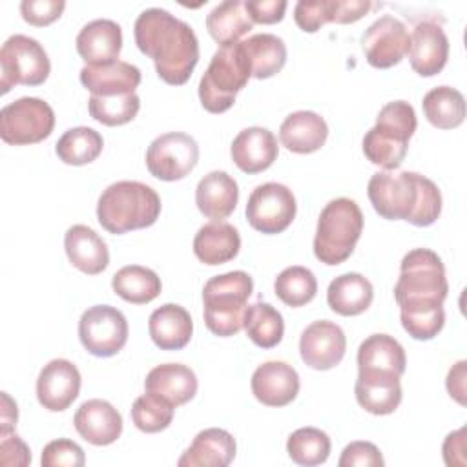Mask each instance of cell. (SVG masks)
I'll return each instance as SVG.
<instances>
[{
    "label": "cell",
    "instance_id": "cell-1",
    "mask_svg": "<svg viewBox=\"0 0 467 467\" xmlns=\"http://www.w3.org/2000/svg\"><path fill=\"white\" fill-rule=\"evenodd\" d=\"M135 44L155 62L159 78L181 86L199 62V40L190 24L161 7L144 9L133 26Z\"/></svg>",
    "mask_w": 467,
    "mask_h": 467
},
{
    "label": "cell",
    "instance_id": "cell-2",
    "mask_svg": "<svg viewBox=\"0 0 467 467\" xmlns=\"http://www.w3.org/2000/svg\"><path fill=\"white\" fill-rule=\"evenodd\" d=\"M367 195L372 208L389 221L431 226L441 213L438 186L416 171H378L367 184Z\"/></svg>",
    "mask_w": 467,
    "mask_h": 467
},
{
    "label": "cell",
    "instance_id": "cell-3",
    "mask_svg": "<svg viewBox=\"0 0 467 467\" xmlns=\"http://www.w3.org/2000/svg\"><path fill=\"white\" fill-rule=\"evenodd\" d=\"M159 215V193L139 181H117L109 184L97 202V219L100 226L115 235L148 228Z\"/></svg>",
    "mask_w": 467,
    "mask_h": 467
},
{
    "label": "cell",
    "instance_id": "cell-4",
    "mask_svg": "<svg viewBox=\"0 0 467 467\" xmlns=\"http://www.w3.org/2000/svg\"><path fill=\"white\" fill-rule=\"evenodd\" d=\"M449 285L440 255L429 248H414L401 259L394 299L400 310L443 306Z\"/></svg>",
    "mask_w": 467,
    "mask_h": 467
},
{
    "label": "cell",
    "instance_id": "cell-5",
    "mask_svg": "<svg viewBox=\"0 0 467 467\" xmlns=\"http://www.w3.org/2000/svg\"><path fill=\"white\" fill-rule=\"evenodd\" d=\"M252 292L254 281L243 270L208 279L202 288V316L208 330L219 337H230L241 332Z\"/></svg>",
    "mask_w": 467,
    "mask_h": 467
},
{
    "label": "cell",
    "instance_id": "cell-6",
    "mask_svg": "<svg viewBox=\"0 0 467 467\" xmlns=\"http://www.w3.org/2000/svg\"><path fill=\"white\" fill-rule=\"evenodd\" d=\"M363 232V213L356 201L348 197L332 199L319 213L314 254L328 265H339L350 257Z\"/></svg>",
    "mask_w": 467,
    "mask_h": 467
},
{
    "label": "cell",
    "instance_id": "cell-7",
    "mask_svg": "<svg viewBox=\"0 0 467 467\" xmlns=\"http://www.w3.org/2000/svg\"><path fill=\"white\" fill-rule=\"evenodd\" d=\"M252 77L243 42L219 47L199 82V99L206 111L223 113L235 102V95Z\"/></svg>",
    "mask_w": 467,
    "mask_h": 467
},
{
    "label": "cell",
    "instance_id": "cell-8",
    "mask_svg": "<svg viewBox=\"0 0 467 467\" xmlns=\"http://www.w3.org/2000/svg\"><path fill=\"white\" fill-rule=\"evenodd\" d=\"M0 67L2 93H7L16 84H44L49 77L51 62L38 40L27 35H13L2 44Z\"/></svg>",
    "mask_w": 467,
    "mask_h": 467
},
{
    "label": "cell",
    "instance_id": "cell-9",
    "mask_svg": "<svg viewBox=\"0 0 467 467\" xmlns=\"http://www.w3.org/2000/svg\"><path fill=\"white\" fill-rule=\"evenodd\" d=\"M55 128L53 108L36 97H22L0 109V137L13 146L36 144Z\"/></svg>",
    "mask_w": 467,
    "mask_h": 467
},
{
    "label": "cell",
    "instance_id": "cell-10",
    "mask_svg": "<svg viewBox=\"0 0 467 467\" xmlns=\"http://www.w3.org/2000/svg\"><path fill=\"white\" fill-rule=\"evenodd\" d=\"M78 337L89 354L111 358L119 354L128 341V321L119 308L95 305L80 316Z\"/></svg>",
    "mask_w": 467,
    "mask_h": 467
},
{
    "label": "cell",
    "instance_id": "cell-11",
    "mask_svg": "<svg viewBox=\"0 0 467 467\" xmlns=\"http://www.w3.org/2000/svg\"><path fill=\"white\" fill-rule=\"evenodd\" d=\"M199 161V146L193 137L182 131L162 133L146 150V168L161 181L184 179Z\"/></svg>",
    "mask_w": 467,
    "mask_h": 467
},
{
    "label": "cell",
    "instance_id": "cell-12",
    "mask_svg": "<svg viewBox=\"0 0 467 467\" xmlns=\"http://www.w3.org/2000/svg\"><path fill=\"white\" fill-rule=\"evenodd\" d=\"M296 197L292 190L279 182L259 184L248 197L246 219L261 234L285 232L296 217Z\"/></svg>",
    "mask_w": 467,
    "mask_h": 467
},
{
    "label": "cell",
    "instance_id": "cell-13",
    "mask_svg": "<svg viewBox=\"0 0 467 467\" xmlns=\"http://www.w3.org/2000/svg\"><path fill=\"white\" fill-rule=\"evenodd\" d=\"M410 47L407 26L392 16L383 15L374 20L361 35V49L372 67L387 69L403 60Z\"/></svg>",
    "mask_w": 467,
    "mask_h": 467
},
{
    "label": "cell",
    "instance_id": "cell-14",
    "mask_svg": "<svg viewBox=\"0 0 467 467\" xmlns=\"http://www.w3.org/2000/svg\"><path fill=\"white\" fill-rule=\"evenodd\" d=\"M347 350V337L339 325L319 319L310 323L299 337V354L305 365L314 370H328L341 363Z\"/></svg>",
    "mask_w": 467,
    "mask_h": 467
},
{
    "label": "cell",
    "instance_id": "cell-15",
    "mask_svg": "<svg viewBox=\"0 0 467 467\" xmlns=\"http://www.w3.org/2000/svg\"><path fill=\"white\" fill-rule=\"evenodd\" d=\"M80 383V372L69 359H51L36 378L38 403L51 412L66 410L78 398Z\"/></svg>",
    "mask_w": 467,
    "mask_h": 467
},
{
    "label": "cell",
    "instance_id": "cell-16",
    "mask_svg": "<svg viewBox=\"0 0 467 467\" xmlns=\"http://www.w3.org/2000/svg\"><path fill=\"white\" fill-rule=\"evenodd\" d=\"M449 58V38L443 27L434 20L416 24L410 35L409 60L412 69L421 77L438 75Z\"/></svg>",
    "mask_w": 467,
    "mask_h": 467
},
{
    "label": "cell",
    "instance_id": "cell-17",
    "mask_svg": "<svg viewBox=\"0 0 467 467\" xmlns=\"http://www.w3.org/2000/svg\"><path fill=\"white\" fill-rule=\"evenodd\" d=\"M252 392L266 407H285L299 392V374L285 361H265L252 374Z\"/></svg>",
    "mask_w": 467,
    "mask_h": 467
},
{
    "label": "cell",
    "instance_id": "cell-18",
    "mask_svg": "<svg viewBox=\"0 0 467 467\" xmlns=\"http://www.w3.org/2000/svg\"><path fill=\"white\" fill-rule=\"evenodd\" d=\"M75 44L86 66L111 64L122 49V29L109 18H97L80 29Z\"/></svg>",
    "mask_w": 467,
    "mask_h": 467
},
{
    "label": "cell",
    "instance_id": "cell-19",
    "mask_svg": "<svg viewBox=\"0 0 467 467\" xmlns=\"http://www.w3.org/2000/svg\"><path fill=\"white\" fill-rule=\"evenodd\" d=\"M279 146L275 135L261 126L244 128L237 133L230 146L235 166L244 173H259L268 170L277 159Z\"/></svg>",
    "mask_w": 467,
    "mask_h": 467
},
{
    "label": "cell",
    "instance_id": "cell-20",
    "mask_svg": "<svg viewBox=\"0 0 467 467\" xmlns=\"http://www.w3.org/2000/svg\"><path fill=\"white\" fill-rule=\"evenodd\" d=\"M77 432L91 445H109L122 434V416L106 400L84 401L73 418Z\"/></svg>",
    "mask_w": 467,
    "mask_h": 467
},
{
    "label": "cell",
    "instance_id": "cell-21",
    "mask_svg": "<svg viewBox=\"0 0 467 467\" xmlns=\"http://www.w3.org/2000/svg\"><path fill=\"white\" fill-rule=\"evenodd\" d=\"M144 390L171 407H179L197 394V376L182 363H162L148 372Z\"/></svg>",
    "mask_w": 467,
    "mask_h": 467
},
{
    "label": "cell",
    "instance_id": "cell-22",
    "mask_svg": "<svg viewBox=\"0 0 467 467\" xmlns=\"http://www.w3.org/2000/svg\"><path fill=\"white\" fill-rule=\"evenodd\" d=\"M354 392L359 407L376 416L392 414L403 398L400 378L389 372L358 370Z\"/></svg>",
    "mask_w": 467,
    "mask_h": 467
},
{
    "label": "cell",
    "instance_id": "cell-23",
    "mask_svg": "<svg viewBox=\"0 0 467 467\" xmlns=\"http://www.w3.org/2000/svg\"><path fill=\"white\" fill-rule=\"evenodd\" d=\"M140 69L130 62L117 60L104 66H84L80 69V82L91 95L115 97L130 95L140 84Z\"/></svg>",
    "mask_w": 467,
    "mask_h": 467
},
{
    "label": "cell",
    "instance_id": "cell-24",
    "mask_svg": "<svg viewBox=\"0 0 467 467\" xmlns=\"http://www.w3.org/2000/svg\"><path fill=\"white\" fill-rule=\"evenodd\" d=\"M234 436L219 427L201 431L182 452L179 467H226L235 458Z\"/></svg>",
    "mask_w": 467,
    "mask_h": 467
},
{
    "label": "cell",
    "instance_id": "cell-25",
    "mask_svg": "<svg viewBox=\"0 0 467 467\" xmlns=\"http://www.w3.org/2000/svg\"><path fill=\"white\" fill-rule=\"evenodd\" d=\"M64 248L69 263L88 275H97L109 265V252L104 239L86 224L67 228Z\"/></svg>",
    "mask_w": 467,
    "mask_h": 467
},
{
    "label": "cell",
    "instance_id": "cell-26",
    "mask_svg": "<svg viewBox=\"0 0 467 467\" xmlns=\"http://www.w3.org/2000/svg\"><path fill=\"white\" fill-rule=\"evenodd\" d=\"M148 330L151 341L161 350H181L192 339L193 323L184 306L166 303L151 312Z\"/></svg>",
    "mask_w": 467,
    "mask_h": 467
},
{
    "label": "cell",
    "instance_id": "cell-27",
    "mask_svg": "<svg viewBox=\"0 0 467 467\" xmlns=\"http://www.w3.org/2000/svg\"><path fill=\"white\" fill-rule=\"evenodd\" d=\"M328 137V126L321 115L308 109H299L290 113L281 128V144L294 153H314L317 151Z\"/></svg>",
    "mask_w": 467,
    "mask_h": 467
},
{
    "label": "cell",
    "instance_id": "cell-28",
    "mask_svg": "<svg viewBox=\"0 0 467 467\" xmlns=\"http://www.w3.org/2000/svg\"><path fill=\"white\" fill-rule=\"evenodd\" d=\"M239 188L232 175L226 171L206 173L195 188V204L208 219H226L237 206Z\"/></svg>",
    "mask_w": 467,
    "mask_h": 467
},
{
    "label": "cell",
    "instance_id": "cell-29",
    "mask_svg": "<svg viewBox=\"0 0 467 467\" xmlns=\"http://www.w3.org/2000/svg\"><path fill=\"white\" fill-rule=\"evenodd\" d=\"M241 248V237L235 226L212 221L199 228L193 237V254L195 257L210 266L223 265L232 261Z\"/></svg>",
    "mask_w": 467,
    "mask_h": 467
},
{
    "label": "cell",
    "instance_id": "cell-30",
    "mask_svg": "<svg viewBox=\"0 0 467 467\" xmlns=\"http://www.w3.org/2000/svg\"><path fill=\"white\" fill-rule=\"evenodd\" d=\"M405 365L407 358L401 343L389 334H372L358 348V370L389 372L401 378Z\"/></svg>",
    "mask_w": 467,
    "mask_h": 467
},
{
    "label": "cell",
    "instance_id": "cell-31",
    "mask_svg": "<svg viewBox=\"0 0 467 467\" xmlns=\"http://www.w3.org/2000/svg\"><path fill=\"white\" fill-rule=\"evenodd\" d=\"M374 299L372 283L358 274L347 272L332 279L327 290L328 306L339 316H359L365 312Z\"/></svg>",
    "mask_w": 467,
    "mask_h": 467
},
{
    "label": "cell",
    "instance_id": "cell-32",
    "mask_svg": "<svg viewBox=\"0 0 467 467\" xmlns=\"http://www.w3.org/2000/svg\"><path fill=\"white\" fill-rule=\"evenodd\" d=\"M252 27L254 22L241 0L221 2L206 16V29L221 47L239 42Z\"/></svg>",
    "mask_w": 467,
    "mask_h": 467
},
{
    "label": "cell",
    "instance_id": "cell-33",
    "mask_svg": "<svg viewBox=\"0 0 467 467\" xmlns=\"http://www.w3.org/2000/svg\"><path fill=\"white\" fill-rule=\"evenodd\" d=\"M111 288L119 297L128 303L146 305L161 294L162 285L161 277L151 268L140 265H128L113 274Z\"/></svg>",
    "mask_w": 467,
    "mask_h": 467
},
{
    "label": "cell",
    "instance_id": "cell-34",
    "mask_svg": "<svg viewBox=\"0 0 467 467\" xmlns=\"http://www.w3.org/2000/svg\"><path fill=\"white\" fill-rule=\"evenodd\" d=\"M241 42L250 62L252 77L263 80L283 69L286 62V46L277 35L259 33Z\"/></svg>",
    "mask_w": 467,
    "mask_h": 467
},
{
    "label": "cell",
    "instance_id": "cell-35",
    "mask_svg": "<svg viewBox=\"0 0 467 467\" xmlns=\"http://www.w3.org/2000/svg\"><path fill=\"white\" fill-rule=\"evenodd\" d=\"M421 108L427 120L438 130L458 128L465 119V99L451 86H438L427 91Z\"/></svg>",
    "mask_w": 467,
    "mask_h": 467
},
{
    "label": "cell",
    "instance_id": "cell-36",
    "mask_svg": "<svg viewBox=\"0 0 467 467\" xmlns=\"http://www.w3.org/2000/svg\"><path fill=\"white\" fill-rule=\"evenodd\" d=\"M104 140L99 131L88 126L69 128L55 144V151L64 164L82 166L93 162L102 151Z\"/></svg>",
    "mask_w": 467,
    "mask_h": 467
},
{
    "label": "cell",
    "instance_id": "cell-37",
    "mask_svg": "<svg viewBox=\"0 0 467 467\" xmlns=\"http://www.w3.org/2000/svg\"><path fill=\"white\" fill-rule=\"evenodd\" d=\"M244 330L254 345L261 348H274L281 343L285 334V321L279 310L270 303L248 305L244 314Z\"/></svg>",
    "mask_w": 467,
    "mask_h": 467
},
{
    "label": "cell",
    "instance_id": "cell-38",
    "mask_svg": "<svg viewBox=\"0 0 467 467\" xmlns=\"http://www.w3.org/2000/svg\"><path fill=\"white\" fill-rule=\"evenodd\" d=\"M286 452L297 465L314 467L328 460L330 438L325 431L316 427H301L288 436Z\"/></svg>",
    "mask_w": 467,
    "mask_h": 467
},
{
    "label": "cell",
    "instance_id": "cell-39",
    "mask_svg": "<svg viewBox=\"0 0 467 467\" xmlns=\"http://www.w3.org/2000/svg\"><path fill=\"white\" fill-rule=\"evenodd\" d=\"M275 296L288 306H303L316 297L317 279L305 266H288L274 281Z\"/></svg>",
    "mask_w": 467,
    "mask_h": 467
},
{
    "label": "cell",
    "instance_id": "cell-40",
    "mask_svg": "<svg viewBox=\"0 0 467 467\" xmlns=\"http://www.w3.org/2000/svg\"><path fill=\"white\" fill-rule=\"evenodd\" d=\"M140 109V99L137 93L99 97L91 95L88 100V111L91 119L104 126H122L131 122Z\"/></svg>",
    "mask_w": 467,
    "mask_h": 467
},
{
    "label": "cell",
    "instance_id": "cell-41",
    "mask_svg": "<svg viewBox=\"0 0 467 467\" xmlns=\"http://www.w3.org/2000/svg\"><path fill=\"white\" fill-rule=\"evenodd\" d=\"M416 126H418V120H416L414 108L405 100H394V102H387L379 109L376 117V124L372 128H376L379 133L390 139L409 142V139L416 131Z\"/></svg>",
    "mask_w": 467,
    "mask_h": 467
},
{
    "label": "cell",
    "instance_id": "cell-42",
    "mask_svg": "<svg viewBox=\"0 0 467 467\" xmlns=\"http://www.w3.org/2000/svg\"><path fill=\"white\" fill-rule=\"evenodd\" d=\"M173 409L170 403L144 392L131 405V420L142 432L153 434L170 427L173 420Z\"/></svg>",
    "mask_w": 467,
    "mask_h": 467
},
{
    "label": "cell",
    "instance_id": "cell-43",
    "mask_svg": "<svg viewBox=\"0 0 467 467\" xmlns=\"http://www.w3.org/2000/svg\"><path fill=\"white\" fill-rule=\"evenodd\" d=\"M409 150V142H400L379 133L376 128H370L363 137V153L365 157L389 171L400 168Z\"/></svg>",
    "mask_w": 467,
    "mask_h": 467
},
{
    "label": "cell",
    "instance_id": "cell-44",
    "mask_svg": "<svg viewBox=\"0 0 467 467\" xmlns=\"http://www.w3.org/2000/svg\"><path fill=\"white\" fill-rule=\"evenodd\" d=\"M400 319L410 337L427 341L441 332L445 325V310L443 306L400 310Z\"/></svg>",
    "mask_w": 467,
    "mask_h": 467
},
{
    "label": "cell",
    "instance_id": "cell-45",
    "mask_svg": "<svg viewBox=\"0 0 467 467\" xmlns=\"http://www.w3.org/2000/svg\"><path fill=\"white\" fill-rule=\"evenodd\" d=\"M40 463L42 467H82L86 463V456L78 443L58 438L44 447Z\"/></svg>",
    "mask_w": 467,
    "mask_h": 467
},
{
    "label": "cell",
    "instance_id": "cell-46",
    "mask_svg": "<svg viewBox=\"0 0 467 467\" xmlns=\"http://www.w3.org/2000/svg\"><path fill=\"white\" fill-rule=\"evenodd\" d=\"M294 20L305 33H316L330 22V0H299L294 7Z\"/></svg>",
    "mask_w": 467,
    "mask_h": 467
},
{
    "label": "cell",
    "instance_id": "cell-47",
    "mask_svg": "<svg viewBox=\"0 0 467 467\" xmlns=\"http://www.w3.org/2000/svg\"><path fill=\"white\" fill-rule=\"evenodd\" d=\"M64 7V0H24L20 4V13L27 24L44 27L60 18Z\"/></svg>",
    "mask_w": 467,
    "mask_h": 467
},
{
    "label": "cell",
    "instance_id": "cell-48",
    "mask_svg": "<svg viewBox=\"0 0 467 467\" xmlns=\"http://www.w3.org/2000/svg\"><path fill=\"white\" fill-rule=\"evenodd\" d=\"M385 463L379 449L370 441L348 443L337 462L339 467H381Z\"/></svg>",
    "mask_w": 467,
    "mask_h": 467
},
{
    "label": "cell",
    "instance_id": "cell-49",
    "mask_svg": "<svg viewBox=\"0 0 467 467\" xmlns=\"http://www.w3.org/2000/svg\"><path fill=\"white\" fill-rule=\"evenodd\" d=\"M0 438V463L4 467H26L31 463L29 447L20 440V436L9 432Z\"/></svg>",
    "mask_w": 467,
    "mask_h": 467
},
{
    "label": "cell",
    "instance_id": "cell-50",
    "mask_svg": "<svg viewBox=\"0 0 467 467\" xmlns=\"http://www.w3.org/2000/svg\"><path fill=\"white\" fill-rule=\"evenodd\" d=\"M286 0H246L244 7L254 24H277L286 11Z\"/></svg>",
    "mask_w": 467,
    "mask_h": 467
},
{
    "label": "cell",
    "instance_id": "cell-51",
    "mask_svg": "<svg viewBox=\"0 0 467 467\" xmlns=\"http://www.w3.org/2000/svg\"><path fill=\"white\" fill-rule=\"evenodd\" d=\"M372 7L368 0H330V22L352 24L363 18Z\"/></svg>",
    "mask_w": 467,
    "mask_h": 467
},
{
    "label": "cell",
    "instance_id": "cell-52",
    "mask_svg": "<svg viewBox=\"0 0 467 467\" xmlns=\"http://www.w3.org/2000/svg\"><path fill=\"white\" fill-rule=\"evenodd\" d=\"M443 460L449 467H465L467 458H465V427L447 434L443 441Z\"/></svg>",
    "mask_w": 467,
    "mask_h": 467
},
{
    "label": "cell",
    "instance_id": "cell-53",
    "mask_svg": "<svg viewBox=\"0 0 467 467\" xmlns=\"http://www.w3.org/2000/svg\"><path fill=\"white\" fill-rule=\"evenodd\" d=\"M467 361L460 359L458 363H454L449 368L447 379H445V387L451 398H454L460 405H465V378H467Z\"/></svg>",
    "mask_w": 467,
    "mask_h": 467
},
{
    "label": "cell",
    "instance_id": "cell-54",
    "mask_svg": "<svg viewBox=\"0 0 467 467\" xmlns=\"http://www.w3.org/2000/svg\"><path fill=\"white\" fill-rule=\"evenodd\" d=\"M18 420L16 403L11 400L7 392H2V405H0V436L13 432Z\"/></svg>",
    "mask_w": 467,
    "mask_h": 467
}]
</instances>
